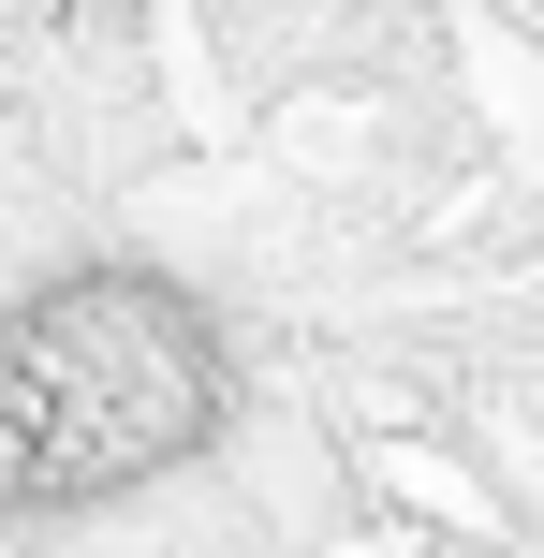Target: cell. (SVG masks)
Returning <instances> with one entry per match:
<instances>
[{
	"mask_svg": "<svg viewBox=\"0 0 544 558\" xmlns=\"http://www.w3.org/2000/svg\"><path fill=\"white\" fill-rule=\"evenodd\" d=\"M235 353L162 265H74L0 308V514H74L221 441Z\"/></svg>",
	"mask_w": 544,
	"mask_h": 558,
	"instance_id": "1",
	"label": "cell"
}]
</instances>
